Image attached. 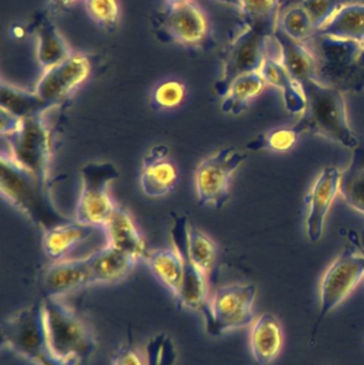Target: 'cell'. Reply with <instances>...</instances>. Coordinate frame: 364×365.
Here are the masks:
<instances>
[{
	"label": "cell",
	"instance_id": "cell-40",
	"mask_svg": "<svg viewBox=\"0 0 364 365\" xmlns=\"http://www.w3.org/2000/svg\"><path fill=\"white\" fill-rule=\"evenodd\" d=\"M192 0H165L167 6L169 8H172V6H182V4H189Z\"/></svg>",
	"mask_w": 364,
	"mask_h": 365
},
{
	"label": "cell",
	"instance_id": "cell-10",
	"mask_svg": "<svg viewBox=\"0 0 364 365\" xmlns=\"http://www.w3.org/2000/svg\"><path fill=\"white\" fill-rule=\"evenodd\" d=\"M269 38L248 27L233 41L224 60L222 77L215 85L218 96L224 98L231 83L241 75L260 72L266 58Z\"/></svg>",
	"mask_w": 364,
	"mask_h": 365
},
{
	"label": "cell",
	"instance_id": "cell-23",
	"mask_svg": "<svg viewBox=\"0 0 364 365\" xmlns=\"http://www.w3.org/2000/svg\"><path fill=\"white\" fill-rule=\"evenodd\" d=\"M280 49V59L291 76L298 85L316 78V62L307 48L301 42L292 40L277 29L274 34Z\"/></svg>",
	"mask_w": 364,
	"mask_h": 365
},
{
	"label": "cell",
	"instance_id": "cell-21",
	"mask_svg": "<svg viewBox=\"0 0 364 365\" xmlns=\"http://www.w3.org/2000/svg\"><path fill=\"white\" fill-rule=\"evenodd\" d=\"M103 230L106 232L109 245L138 259H145L147 253L145 240L130 212L123 206L115 205L113 215Z\"/></svg>",
	"mask_w": 364,
	"mask_h": 365
},
{
	"label": "cell",
	"instance_id": "cell-11",
	"mask_svg": "<svg viewBox=\"0 0 364 365\" xmlns=\"http://www.w3.org/2000/svg\"><path fill=\"white\" fill-rule=\"evenodd\" d=\"M92 64L83 53L72 56L57 66L45 70L36 92L47 104L53 106L80 87L91 74Z\"/></svg>",
	"mask_w": 364,
	"mask_h": 365
},
{
	"label": "cell",
	"instance_id": "cell-26",
	"mask_svg": "<svg viewBox=\"0 0 364 365\" xmlns=\"http://www.w3.org/2000/svg\"><path fill=\"white\" fill-rule=\"evenodd\" d=\"M49 107H51V105L44 102L36 91H28L1 81L0 108L21 119H27L42 115Z\"/></svg>",
	"mask_w": 364,
	"mask_h": 365
},
{
	"label": "cell",
	"instance_id": "cell-5",
	"mask_svg": "<svg viewBox=\"0 0 364 365\" xmlns=\"http://www.w3.org/2000/svg\"><path fill=\"white\" fill-rule=\"evenodd\" d=\"M6 145L2 148L21 168L36 175L41 181L48 182L51 164V133L42 115L23 119L21 128L12 134L1 136Z\"/></svg>",
	"mask_w": 364,
	"mask_h": 365
},
{
	"label": "cell",
	"instance_id": "cell-2",
	"mask_svg": "<svg viewBox=\"0 0 364 365\" xmlns=\"http://www.w3.org/2000/svg\"><path fill=\"white\" fill-rule=\"evenodd\" d=\"M0 190L2 197L23 212L43 232L72 221L56 207L49 193L48 182L41 181L21 168L2 150Z\"/></svg>",
	"mask_w": 364,
	"mask_h": 365
},
{
	"label": "cell",
	"instance_id": "cell-35",
	"mask_svg": "<svg viewBox=\"0 0 364 365\" xmlns=\"http://www.w3.org/2000/svg\"><path fill=\"white\" fill-rule=\"evenodd\" d=\"M90 19L104 29H113L119 23V0H83Z\"/></svg>",
	"mask_w": 364,
	"mask_h": 365
},
{
	"label": "cell",
	"instance_id": "cell-20",
	"mask_svg": "<svg viewBox=\"0 0 364 365\" xmlns=\"http://www.w3.org/2000/svg\"><path fill=\"white\" fill-rule=\"evenodd\" d=\"M139 259L124 251L107 245L89 255L90 269L94 284H113L128 278Z\"/></svg>",
	"mask_w": 364,
	"mask_h": 365
},
{
	"label": "cell",
	"instance_id": "cell-7",
	"mask_svg": "<svg viewBox=\"0 0 364 365\" xmlns=\"http://www.w3.org/2000/svg\"><path fill=\"white\" fill-rule=\"evenodd\" d=\"M1 343L34 364L53 354L49 349L42 304L21 309L4 319Z\"/></svg>",
	"mask_w": 364,
	"mask_h": 365
},
{
	"label": "cell",
	"instance_id": "cell-41",
	"mask_svg": "<svg viewBox=\"0 0 364 365\" xmlns=\"http://www.w3.org/2000/svg\"><path fill=\"white\" fill-rule=\"evenodd\" d=\"M218 1L229 4V6H235V8H239V0H218Z\"/></svg>",
	"mask_w": 364,
	"mask_h": 365
},
{
	"label": "cell",
	"instance_id": "cell-19",
	"mask_svg": "<svg viewBox=\"0 0 364 365\" xmlns=\"http://www.w3.org/2000/svg\"><path fill=\"white\" fill-rule=\"evenodd\" d=\"M284 345L281 324L275 315L264 313L252 323L250 349L256 364H271L279 356Z\"/></svg>",
	"mask_w": 364,
	"mask_h": 365
},
{
	"label": "cell",
	"instance_id": "cell-13",
	"mask_svg": "<svg viewBox=\"0 0 364 365\" xmlns=\"http://www.w3.org/2000/svg\"><path fill=\"white\" fill-rule=\"evenodd\" d=\"M171 233L175 248L209 277L217 259L215 242L185 217L175 219Z\"/></svg>",
	"mask_w": 364,
	"mask_h": 365
},
{
	"label": "cell",
	"instance_id": "cell-8",
	"mask_svg": "<svg viewBox=\"0 0 364 365\" xmlns=\"http://www.w3.org/2000/svg\"><path fill=\"white\" fill-rule=\"evenodd\" d=\"M245 158V154L228 147L198 165L194 173V186L199 205L215 208L226 205L230 197L231 178Z\"/></svg>",
	"mask_w": 364,
	"mask_h": 365
},
{
	"label": "cell",
	"instance_id": "cell-1",
	"mask_svg": "<svg viewBox=\"0 0 364 365\" xmlns=\"http://www.w3.org/2000/svg\"><path fill=\"white\" fill-rule=\"evenodd\" d=\"M305 110L294 126L301 133L318 135L348 149L358 147V138L350 128L346 102L341 91L318 83L316 78L301 83Z\"/></svg>",
	"mask_w": 364,
	"mask_h": 365
},
{
	"label": "cell",
	"instance_id": "cell-9",
	"mask_svg": "<svg viewBox=\"0 0 364 365\" xmlns=\"http://www.w3.org/2000/svg\"><path fill=\"white\" fill-rule=\"evenodd\" d=\"M363 276L364 253L363 255H358L354 246L348 245L329 266L321 281L318 322L322 321L352 294L363 280Z\"/></svg>",
	"mask_w": 364,
	"mask_h": 365
},
{
	"label": "cell",
	"instance_id": "cell-30",
	"mask_svg": "<svg viewBox=\"0 0 364 365\" xmlns=\"http://www.w3.org/2000/svg\"><path fill=\"white\" fill-rule=\"evenodd\" d=\"M239 9L247 21L248 27L266 38H271L277 31V0H239Z\"/></svg>",
	"mask_w": 364,
	"mask_h": 365
},
{
	"label": "cell",
	"instance_id": "cell-4",
	"mask_svg": "<svg viewBox=\"0 0 364 365\" xmlns=\"http://www.w3.org/2000/svg\"><path fill=\"white\" fill-rule=\"evenodd\" d=\"M256 289L254 284L220 287L203 307L205 329L212 336L248 327L254 322Z\"/></svg>",
	"mask_w": 364,
	"mask_h": 365
},
{
	"label": "cell",
	"instance_id": "cell-24",
	"mask_svg": "<svg viewBox=\"0 0 364 365\" xmlns=\"http://www.w3.org/2000/svg\"><path fill=\"white\" fill-rule=\"evenodd\" d=\"M154 276L177 296L184 276V259L175 248L160 249L147 253L145 259Z\"/></svg>",
	"mask_w": 364,
	"mask_h": 365
},
{
	"label": "cell",
	"instance_id": "cell-29",
	"mask_svg": "<svg viewBox=\"0 0 364 365\" xmlns=\"http://www.w3.org/2000/svg\"><path fill=\"white\" fill-rule=\"evenodd\" d=\"M339 193L348 205L364 215V149H355L350 165L342 173Z\"/></svg>",
	"mask_w": 364,
	"mask_h": 365
},
{
	"label": "cell",
	"instance_id": "cell-14",
	"mask_svg": "<svg viewBox=\"0 0 364 365\" xmlns=\"http://www.w3.org/2000/svg\"><path fill=\"white\" fill-rule=\"evenodd\" d=\"M94 284L89 257L55 261L43 276L45 297L60 298Z\"/></svg>",
	"mask_w": 364,
	"mask_h": 365
},
{
	"label": "cell",
	"instance_id": "cell-22",
	"mask_svg": "<svg viewBox=\"0 0 364 365\" xmlns=\"http://www.w3.org/2000/svg\"><path fill=\"white\" fill-rule=\"evenodd\" d=\"M96 229L100 227L83 225L76 220L57 225L44 232L43 248L49 259L60 261L73 249L89 240Z\"/></svg>",
	"mask_w": 364,
	"mask_h": 365
},
{
	"label": "cell",
	"instance_id": "cell-3",
	"mask_svg": "<svg viewBox=\"0 0 364 365\" xmlns=\"http://www.w3.org/2000/svg\"><path fill=\"white\" fill-rule=\"evenodd\" d=\"M49 349L62 359L80 364L89 359L98 343L89 326L59 298L45 297L42 302Z\"/></svg>",
	"mask_w": 364,
	"mask_h": 365
},
{
	"label": "cell",
	"instance_id": "cell-34",
	"mask_svg": "<svg viewBox=\"0 0 364 365\" xmlns=\"http://www.w3.org/2000/svg\"><path fill=\"white\" fill-rule=\"evenodd\" d=\"M145 353L147 365H175L177 359L175 342L166 334L153 336L147 342Z\"/></svg>",
	"mask_w": 364,
	"mask_h": 365
},
{
	"label": "cell",
	"instance_id": "cell-6",
	"mask_svg": "<svg viewBox=\"0 0 364 365\" xmlns=\"http://www.w3.org/2000/svg\"><path fill=\"white\" fill-rule=\"evenodd\" d=\"M80 175L75 220L103 229L117 205L109 195V184L119 179V171L110 163H91L81 168Z\"/></svg>",
	"mask_w": 364,
	"mask_h": 365
},
{
	"label": "cell",
	"instance_id": "cell-18",
	"mask_svg": "<svg viewBox=\"0 0 364 365\" xmlns=\"http://www.w3.org/2000/svg\"><path fill=\"white\" fill-rule=\"evenodd\" d=\"M321 34L338 42L364 47V4H353L338 9L321 26Z\"/></svg>",
	"mask_w": 364,
	"mask_h": 365
},
{
	"label": "cell",
	"instance_id": "cell-16",
	"mask_svg": "<svg viewBox=\"0 0 364 365\" xmlns=\"http://www.w3.org/2000/svg\"><path fill=\"white\" fill-rule=\"evenodd\" d=\"M164 26L173 41L188 46L202 43L209 30L204 11L194 1L169 8L165 15Z\"/></svg>",
	"mask_w": 364,
	"mask_h": 365
},
{
	"label": "cell",
	"instance_id": "cell-27",
	"mask_svg": "<svg viewBox=\"0 0 364 365\" xmlns=\"http://www.w3.org/2000/svg\"><path fill=\"white\" fill-rule=\"evenodd\" d=\"M182 257L184 259V276L179 293L175 297L180 306L188 310L201 311L209 302V277L185 255Z\"/></svg>",
	"mask_w": 364,
	"mask_h": 365
},
{
	"label": "cell",
	"instance_id": "cell-37",
	"mask_svg": "<svg viewBox=\"0 0 364 365\" xmlns=\"http://www.w3.org/2000/svg\"><path fill=\"white\" fill-rule=\"evenodd\" d=\"M23 119L0 108V133L1 136L12 134L21 128Z\"/></svg>",
	"mask_w": 364,
	"mask_h": 365
},
{
	"label": "cell",
	"instance_id": "cell-39",
	"mask_svg": "<svg viewBox=\"0 0 364 365\" xmlns=\"http://www.w3.org/2000/svg\"><path fill=\"white\" fill-rule=\"evenodd\" d=\"M79 0H51V6L53 11H63L72 8Z\"/></svg>",
	"mask_w": 364,
	"mask_h": 365
},
{
	"label": "cell",
	"instance_id": "cell-12",
	"mask_svg": "<svg viewBox=\"0 0 364 365\" xmlns=\"http://www.w3.org/2000/svg\"><path fill=\"white\" fill-rule=\"evenodd\" d=\"M341 175L336 167H326L312 187L308 197L309 212L306 219V232L310 242H318L322 238L329 208L339 193Z\"/></svg>",
	"mask_w": 364,
	"mask_h": 365
},
{
	"label": "cell",
	"instance_id": "cell-33",
	"mask_svg": "<svg viewBox=\"0 0 364 365\" xmlns=\"http://www.w3.org/2000/svg\"><path fill=\"white\" fill-rule=\"evenodd\" d=\"M298 136L299 134L294 128H277L250 143L248 149L254 151L262 149L273 150L276 152L290 151L296 145Z\"/></svg>",
	"mask_w": 364,
	"mask_h": 365
},
{
	"label": "cell",
	"instance_id": "cell-17",
	"mask_svg": "<svg viewBox=\"0 0 364 365\" xmlns=\"http://www.w3.org/2000/svg\"><path fill=\"white\" fill-rule=\"evenodd\" d=\"M265 83L277 88L282 92L286 110L293 115L305 110L306 98L301 91V86L294 81L286 66L280 59L279 44L275 36L269 41L266 58L260 70Z\"/></svg>",
	"mask_w": 364,
	"mask_h": 365
},
{
	"label": "cell",
	"instance_id": "cell-28",
	"mask_svg": "<svg viewBox=\"0 0 364 365\" xmlns=\"http://www.w3.org/2000/svg\"><path fill=\"white\" fill-rule=\"evenodd\" d=\"M264 78L260 72L248 73L235 79L224 96L222 110L224 113L239 115L245 110L248 103L264 89Z\"/></svg>",
	"mask_w": 364,
	"mask_h": 365
},
{
	"label": "cell",
	"instance_id": "cell-15",
	"mask_svg": "<svg viewBox=\"0 0 364 365\" xmlns=\"http://www.w3.org/2000/svg\"><path fill=\"white\" fill-rule=\"evenodd\" d=\"M179 182L177 165L169 158L168 147L151 148L143 158L140 186L150 197H160L172 192Z\"/></svg>",
	"mask_w": 364,
	"mask_h": 365
},
{
	"label": "cell",
	"instance_id": "cell-25",
	"mask_svg": "<svg viewBox=\"0 0 364 365\" xmlns=\"http://www.w3.org/2000/svg\"><path fill=\"white\" fill-rule=\"evenodd\" d=\"M36 57L44 71L57 66L73 55L70 45L49 19H45L41 21L36 30Z\"/></svg>",
	"mask_w": 364,
	"mask_h": 365
},
{
	"label": "cell",
	"instance_id": "cell-31",
	"mask_svg": "<svg viewBox=\"0 0 364 365\" xmlns=\"http://www.w3.org/2000/svg\"><path fill=\"white\" fill-rule=\"evenodd\" d=\"M313 27V21L305 6L290 9L282 17V32L296 42L307 40L311 36Z\"/></svg>",
	"mask_w": 364,
	"mask_h": 365
},
{
	"label": "cell",
	"instance_id": "cell-36",
	"mask_svg": "<svg viewBox=\"0 0 364 365\" xmlns=\"http://www.w3.org/2000/svg\"><path fill=\"white\" fill-rule=\"evenodd\" d=\"M113 365H147V356L137 347L125 345L115 354Z\"/></svg>",
	"mask_w": 364,
	"mask_h": 365
},
{
	"label": "cell",
	"instance_id": "cell-38",
	"mask_svg": "<svg viewBox=\"0 0 364 365\" xmlns=\"http://www.w3.org/2000/svg\"><path fill=\"white\" fill-rule=\"evenodd\" d=\"M79 362L74 359H62V358L56 357L55 355H51L41 360L36 365H78Z\"/></svg>",
	"mask_w": 364,
	"mask_h": 365
},
{
	"label": "cell",
	"instance_id": "cell-32",
	"mask_svg": "<svg viewBox=\"0 0 364 365\" xmlns=\"http://www.w3.org/2000/svg\"><path fill=\"white\" fill-rule=\"evenodd\" d=\"M187 89L182 81L169 79L156 86L152 93V107L160 110H168L182 104Z\"/></svg>",
	"mask_w": 364,
	"mask_h": 365
}]
</instances>
